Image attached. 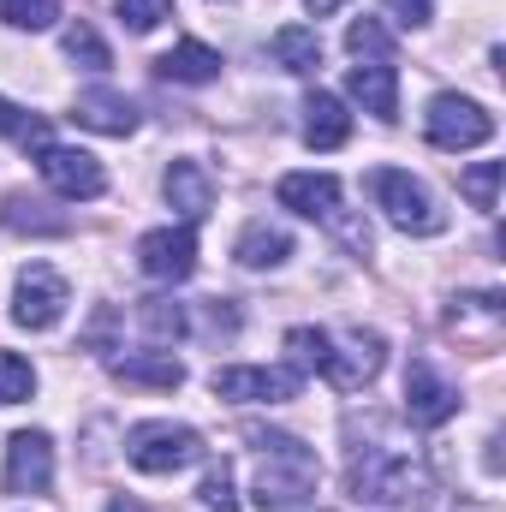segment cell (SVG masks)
<instances>
[{
    "label": "cell",
    "instance_id": "836d02e7",
    "mask_svg": "<svg viewBox=\"0 0 506 512\" xmlns=\"http://www.w3.org/2000/svg\"><path fill=\"white\" fill-rule=\"evenodd\" d=\"M114 322H120V316H114V310H102V316L90 322V334H84V340H90L96 352H108V334H114Z\"/></svg>",
    "mask_w": 506,
    "mask_h": 512
},
{
    "label": "cell",
    "instance_id": "ac0fdd59",
    "mask_svg": "<svg viewBox=\"0 0 506 512\" xmlns=\"http://www.w3.org/2000/svg\"><path fill=\"white\" fill-rule=\"evenodd\" d=\"M268 54H274V66H280V72L310 78V72L322 66V36H316L310 24H286V30H274V36H268Z\"/></svg>",
    "mask_w": 506,
    "mask_h": 512
},
{
    "label": "cell",
    "instance_id": "4fadbf2b",
    "mask_svg": "<svg viewBox=\"0 0 506 512\" xmlns=\"http://www.w3.org/2000/svg\"><path fill=\"white\" fill-rule=\"evenodd\" d=\"M274 197H280V209H292L304 221H328L340 209V179L334 173H286L274 185Z\"/></svg>",
    "mask_w": 506,
    "mask_h": 512
},
{
    "label": "cell",
    "instance_id": "e575fe53",
    "mask_svg": "<svg viewBox=\"0 0 506 512\" xmlns=\"http://www.w3.org/2000/svg\"><path fill=\"white\" fill-rule=\"evenodd\" d=\"M304 6H310V12H316V18H328V12H340V6H346V0H304Z\"/></svg>",
    "mask_w": 506,
    "mask_h": 512
},
{
    "label": "cell",
    "instance_id": "4316f807",
    "mask_svg": "<svg viewBox=\"0 0 506 512\" xmlns=\"http://www.w3.org/2000/svg\"><path fill=\"white\" fill-rule=\"evenodd\" d=\"M114 12L131 36H149L161 18H173V0H114Z\"/></svg>",
    "mask_w": 506,
    "mask_h": 512
},
{
    "label": "cell",
    "instance_id": "cb8c5ba5",
    "mask_svg": "<svg viewBox=\"0 0 506 512\" xmlns=\"http://www.w3.org/2000/svg\"><path fill=\"white\" fill-rule=\"evenodd\" d=\"M60 42H66V54H72V60H78L84 72H108V66H114V54H108V42H102V36H96L90 24H72V30H66Z\"/></svg>",
    "mask_w": 506,
    "mask_h": 512
},
{
    "label": "cell",
    "instance_id": "7c38bea8",
    "mask_svg": "<svg viewBox=\"0 0 506 512\" xmlns=\"http://www.w3.org/2000/svg\"><path fill=\"white\" fill-rule=\"evenodd\" d=\"M54 483V441L42 429H18L6 441V495H48Z\"/></svg>",
    "mask_w": 506,
    "mask_h": 512
},
{
    "label": "cell",
    "instance_id": "30bf717a",
    "mask_svg": "<svg viewBox=\"0 0 506 512\" xmlns=\"http://www.w3.org/2000/svg\"><path fill=\"white\" fill-rule=\"evenodd\" d=\"M137 268L149 280H161V286L191 280V268H197V233L191 227H155V233H143L137 239Z\"/></svg>",
    "mask_w": 506,
    "mask_h": 512
},
{
    "label": "cell",
    "instance_id": "44dd1931",
    "mask_svg": "<svg viewBox=\"0 0 506 512\" xmlns=\"http://www.w3.org/2000/svg\"><path fill=\"white\" fill-rule=\"evenodd\" d=\"M233 256H239L245 268H280V262L292 256V233H286V227H268V221H251V227L239 233Z\"/></svg>",
    "mask_w": 506,
    "mask_h": 512
},
{
    "label": "cell",
    "instance_id": "6da1fadb",
    "mask_svg": "<svg viewBox=\"0 0 506 512\" xmlns=\"http://www.w3.org/2000/svg\"><path fill=\"white\" fill-rule=\"evenodd\" d=\"M256 447H262V465H256V483H251V501L262 512H292L304 507L322 483V465L316 453L298 441V435H280V429H245Z\"/></svg>",
    "mask_w": 506,
    "mask_h": 512
},
{
    "label": "cell",
    "instance_id": "f1b7e54d",
    "mask_svg": "<svg viewBox=\"0 0 506 512\" xmlns=\"http://www.w3.org/2000/svg\"><path fill=\"white\" fill-rule=\"evenodd\" d=\"M346 48H352L358 60H393V36L381 30L376 18H358V24L346 30Z\"/></svg>",
    "mask_w": 506,
    "mask_h": 512
},
{
    "label": "cell",
    "instance_id": "d4e9b609",
    "mask_svg": "<svg viewBox=\"0 0 506 512\" xmlns=\"http://www.w3.org/2000/svg\"><path fill=\"white\" fill-rule=\"evenodd\" d=\"M501 173H506L501 161H477V167L459 173V191H465L477 209H495V203H501Z\"/></svg>",
    "mask_w": 506,
    "mask_h": 512
},
{
    "label": "cell",
    "instance_id": "603a6c76",
    "mask_svg": "<svg viewBox=\"0 0 506 512\" xmlns=\"http://www.w3.org/2000/svg\"><path fill=\"white\" fill-rule=\"evenodd\" d=\"M137 322H143V334H149L155 346L185 340V304H173V298H143V304H137Z\"/></svg>",
    "mask_w": 506,
    "mask_h": 512
},
{
    "label": "cell",
    "instance_id": "f546056e",
    "mask_svg": "<svg viewBox=\"0 0 506 512\" xmlns=\"http://www.w3.org/2000/svg\"><path fill=\"white\" fill-rule=\"evenodd\" d=\"M0 18L18 30H48L60 18V0H0Z\"/></svg>",
    "mask_w": 506,
    "mask_h": 512
},
{
    "label": "cell",
    "instance_id": "d6a6232c",
    "mask_svg": "<svg viewBox=\"0 0 506 512\" xmlns=\"http://www.w3.org/2000/svg\"><path fill=\"white\" fill-rule=\"evenodd\" d=\"M381 12H387L393 24H405V30H423V24L435 18V0H381Z\"/></svg>",
    "mask_w": 506,
    "mask_h": 512
},
{
    "label": "cell",
    "instance_id": "9a60e30c",
    "mask_svg": "<svg viewBox=\"0 0 506 512\" xmlns=\"http://www.w3.org/2000/svg\"><path fill=\"white\" fill-rule=\"evenodd\" d=\"M72 120L84 131H102V137H131L137 131V108H131V96H120V90H84L72 102Z\"/></svg>",
    "mask_w": 506,
    "mask_h": 512
},
{
    "label": "cell",
    "instance_id": "5b68a950",
    "mask_svg": "<svg viewBox=\"0 0 506 512\" xmlns=\"http://www.w3.org/2000/svg\"><path fill=\"white\" fill-rule=\"evenodd\" d=\"M66 304H72V286H66V274L48 268V262H30V268L18 274V286H12V322L30 328V334H48V328L66 316Z\"/></svg>",
    "mask_w": 506,
    "mask_h": 512
},
{
    "label": "cell",
    "instance_id": "d590c367",
    "mask_svg": "<svg viewBox=\"0 0 506 512\" xmlns=\"http://www.w3.org/2000/svg\"><path fill=\"white\" fill-rule=\"evenodd\" d=\"M108 512H143V507H137L131 495H120V501H108Z\"/></svg>",
    "mask_w": 506,
    "mask_h": 512
},
{
    "label": "cell",
    "instance_id": "83f0119b",
    "mask_svg": "<svg viewBox=\"0 0 506 512\" xmlns=\"http://www.w3.org/2000/svg\"><path fill=\"white\" fill-rule=\"evenodd\" d=\"M286 352H292V370H322V352H328V334L322 328H286Z\"/></svg>",
    "mask_w": 506,
    "mask_h": 512
},
{
    "label": "cell",
    "instance_id": "3957f363",
    "mask_svg": "<svg viewBox=\"0 0 506 512\" xmlns=\"http://www.w3.org/2000/svg\"><path fill=\"white\" fill-rule=\"evenodd\" d=\"M364 191H370V203H376L381 215H387L399 233H411V239H435V233L447 227V215L435 209V197H429L411 173H399V167H376V173L364 179Z\"/></svg>",
    "mask_w": 506,
    "mask_h": 512
},
{
    "label": "cell",
    "instance_id": "2e32d148",
    "mask_svg": "<svg viewBox=\"0 0 506 512\" xmlns=\"http://www.w3.org/2000/svg\"><path fill=\"white\" fill-rule=\"evenodd\" d=\"M167 203L185 215V227H197V221L215 209V185H209V173H203L197 161H173V167H167Z\"/></svg>",
    "mask_w": 506,
    "mask_h": 512
},
{
    "label": "cell",
    "instance_id": "d6986e66",
    "mask_svg": "<svg viewBox=\"0 0 506 512\" xmlns=\"http://www.w3.org/2000/svg\"><path fill=\"white\" fill-rule=\"evenodd\" d=\"M155 72L173 78V84H215L221 78V54L209 42H179V48H167L155 60Z\"/></svg>",
    "mask_w": 506,
    "mask_h": 512
},
{
    "label": "cell",
    "instance_id": "8992f818",
    "mask_svg": "<svg viewBox=\"0 0 506 512\" xmlns=\"http://www.w3.org/2000/svg\"><path fill=\"white\" fill-rule=\"evenodd\" d=\"M209 387H215V399H239V405H286V399H298L304 376L292 364H227L209 376Z\"/></svg>",
    "mask_w": 506,
    "mask_h": 512
},
{
    "label": "cell",
    "instance_id": "7402d4cb",
    "mask_svg": "<svg viewBox=\"0 0 506 512\" xmlns=\"http://www.w3.org/2000/svg\"><path fill=\"white\" fill-rule=\"evenodd\" d=\"M0 221H6L12 233H42V239H60V233L72 227L66 215H54V209H48L42 197H24V191H12V197H6V209H0Z\"/></svg>",
    "mask_w": 506,
    "mask_h": 512
},
{
    "label": "cell",
    "instance_id": "7a4b0ae2",
    "mask_svg": "<svg viewBox=\"0 0 506 512\" xmlns=\"http://www.w3.org/2000/svg\"><path fill=\"white\" fill-rule=\"evenodd\" d=\"M346 489L352 501H370V507H411V501H429V471L405 453L370 447L346 465Z\"/></svg>",
    "mask_w": 506,
    "mask_h": 512
},
{
    "label": "cell",
    "instance_id": "5bb4252c",
    "mask_svg": "<svg viewBox=\"0 0 506 512\" xmlns=\"http://www.w3.org/2000/svg\"><path fill=\"white\" fill-rule=\"evenodd\" d=\"M346 96L364 102V114L393 120V114H399V72H393V60H358V66L346 72Z\"/></svg>",
    "mask_w": 506,
    "mask_h": 512
},
{
    "label": "cell",
    "instance_id": "1f68e13d",
    "mask_svg": "<svg viewBox=\"0 0 506 512\" xmlns=\"http://www.w3.org/2000/svg\"><path fill=\"white\" fill-rule=\"evenodd\" d=\"M197 495H203V507H209V512H239V501H233V471H227V459H221V465L203 477V489H197Z\"/></svg>",
    "mask_w": 506,
    "mask_h": 512
},
{
    "label": "cell",
    "instance_id": "484cf974",
    "mask_svg": "<svg viewBox=\"0 0 506 512\" xmlns=\"http://www.w3.org/2000/svg\"><path fill=\"white\" fill-rule=\"evenodd\" d=\"M36 393V370L18 352H0V405H24Z\"/></svg>",
    "mask_w": 506,
    "mask_h": 512
},
{
    "label": "cell",
    "instance_id": "ffe728a7",
    "mask_svg": "<svg viewBox=\"0 0 506 512\" xmlns=\"http://www.w3.org/2000/svg\"><path fill=\"white\" fill-rule=\"evenodd\" d=\"M114 382L126 387H179L185 382V364L173 352H131V358H114Z\"/></svg>",
    "mask_w": 506,
    "mask_h": 512
},
{
    "label": "cell",
    "instance_id": "e0dca14e",
    "mask_svg": "<svg viewBox=\"0 0 506 512\" xmlns=\"http://www.w3.org/2000/svg\"><path fill=\"white\" fill-rule=\"evenodd\" d=\"M346 137H352V114H346V102L328 96V90H316V96L304 102V143H310V149H340Z\"/></svg>",
    "mask_w": 506,
    "mask_h": 512
},
{
    "label": "cell",
    "instance_id": "277c9868",
    "mask_svg": "<svg viewBox=\"0 0 506 512\" xmlns=\"http://www.w3.org/2000/svg\"><path fill=\"white\" fill-rule=\"evenodd\" d=\"M126 459L149 477H173L185 465L203 459V435L191 423H173V417H155V423H131L126 429Z\"/></svg>",
    "mask_w": 506,
    "mask_h": 512
},
{
    "label": "cell",
    "instance_id": "9c48e42d",
    "mask_svg": "<svg viewBox=\"0 0 506 512\" xmlns=\"http://www.w3.org/2000/svg\"><path fill=\"white\" fill-rule=\"evenodd\" d=\"M381 364H387V346H381V334H364V328H352V334H328V352H322V376L340 387V393H358V387H370L381 376Z\"/></svg>",
    "mask_w": 506,
    "mask_h": 512
},
{
    "label": "cell",
    "instance_id": "8fae6325",
    "mask_svg": "<svg viewBox=\"0 0 506 512\" xmlns=\"http://www.w3.org/2000/svg\"><path fill=\"white\" fill-rule=\"evenodd\" d=\"M453 411H459V387L447 382L429 358H411V370H405V417L417 429H441Z\"/></svg>",
    "mask_w": 506,
    "mask_h": 512
},
{
    "label": "cell",
    "instance_id": "4dcf8cb0",
    "mask_svg": "<svg viewBox=\"0 0 506 512\" xmlns=\"http://www.w3.org/2000/svg\"><path fill=\"white\" fill-rule=\"evenodd\" d=\"M0 137H18V143H30V149H36V143H48V126H42L36 114H24L18 102H6V96H0Z\"/></svg>",
    "mask_w": 506,
    "mask_h": 512
},
{
    "label": "cell",
    "instance_id": "ba28073f",
    "mask_svg": "<svg viewBox=\"0 0 506 512\" xmlns=\"http://www.w3.org/2000/svg\"><path fill=\"white\" fill-rule=\"evenodd\" d=\"M423 131H429V143L435 149H477V143H489L495 137V114L483 108V102H471V96H435L429 102V114H423Z\"/></svg>",
    "mask_w": 506,
    "mask_h": 512
},
{
    "label": "cell",
    "instance_id": "52a82bcc",
    "mask_svg": "<svg viewBox=\"0 0 506 512\" xmlns=\"http://www.w3.org/2000/svg\"><path fill=\"white\" fill-rule=\"evenodd\" d=\"M36 173H42V179H48V191H54V197H66V203H90V197H102V191H108V173H102V161H96L90 149L36 143Z\"/></svg>",
    "mask_w": 506,
    "mask_h": 512
}]
</instances>
